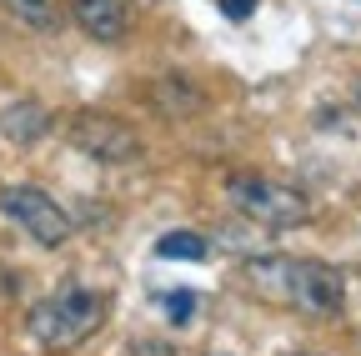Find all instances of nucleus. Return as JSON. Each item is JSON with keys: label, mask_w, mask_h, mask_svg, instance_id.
I'll list each match as a JSON object with an SVG mask.
<instances>
[{"label": "nucleus", "mask_w": 361, "mask_h": 356, "mask_svg": "<svg viewBox=\"0 0 361 356\" xmlns=\"http://www.w3.org/2000/svg\"><path fill=\"white\" fill-rule=\"evenodd\" d=\"M246 281L286 311L301 317H341L346 281L326 261H296V256H256L246 261Z\"/></svg>", "instance_id": "nucleus-1"}, {"label": "nucleus", "mask_w": 361, "mask_h": 356, "mask_svg": "<svg viewBox=\"0 0 361 356\" xmlns=\"http://www.w3.org/2000/svg\"><path fill=\"white\" fill-rule=\"evenodd\" d=\"M106 321V296L101 291H61L51 301H40L30 311V336L45 346V351H75L80 341H90Z\"/></svg>", "instance_id": "nucleus-2"}, {"label": "nucleus", "mask_w": 361, "mask_h": 356, "mask_svg": "<svg viewBox=\"0 0 361 356\" xmlns=\"http://www.w3.org/2000/svg\"><path fill=\"white\" fill-rule=\"evenodd\" d=\"M231 201L261 221L271 231H286V226H301L311 216V201L296 191V186H281V181H266V176H236L231 181Z\"/></svg>", "instance_id": "nucleus-3"}, {"label": "nucleus", "mask_w": 361, "mask_h": 356, "mask_svg": "<svg viewBox=\"0 0 361 356\" xmlns=\"http://www.w3.org/2000/svg\"><path fill=\"white\" fill-rule=\"evenodd\" d=\"M0 211L16 216V226H25L40 246H61L71 236V216L40 186H0Z\"/></svg>", "instance_id": "nucleus-4"}, {"label": "nucleus", "mask_w": 361, "mask_h": 356, "mask_svg": "<svg viewBox=\"0 0 361 356\" xmlns=\"http://www.w3.org/2000/svg\"><path fill=\"white\" fill-rule=\"evenodd\" d=\"M71 146L85 151V156H96V161H116V166L141 156V136H135L126 121L101 116V111H80L71 121Z\"/></svg>", "instance_id": "nucleus-5"}, {"label": "nucleus", "mask_w": 361, "mask_h": 356, "mask_svg": "<svg viewBox=\"0 0 361 356\" xmlns=\"http://www.w3.org/2000/svg\"><path fill=\"white\" fill-rule=\"evenodd\" d=\"M71 16L85 35L96 40H121L130 25V0H71Z\"/></svg>", "instance_id": "nucleus-6"}, {"label": "nucleus", "mask_w": 361, "mask_h": 356, "mask_svg": "<svg viewBox=\"0 0 361 356\" xmlns=\"http://www.w3.org/2000/svg\"><path fill=\"white\" fill-rule=\"evenodd\" d=\"M45 125H51V116H45L35 101H11V106H6V116H0V130H6L16 146L40 141V136H45Z\"/></svg>", "instance_id": "nucleus-7"}, {"label": "nucleus", "mask_w": 361, "mask_h": 356, "mask_svg": "<svg viewBox=\"0 0 361 356\" xmlns=\"http://www.w3.org/2000/svg\"><path fill=\"white\" fill-rule=\"evenodd\" d=\"M16 20H25L30 30H61V6L56 0H0Z\"/></svg>", "instance_id": "nucleus-8"}, {"label": "nucleus", "mask_w": 361, "mask_h": 356, "mask_svg": "<svg viewBox=\"0 0 361 356\" xmlns=\"http://www.w3.org/2000/svg\"><path fill=\"white\" fill-rule=\"evenodd\" d=\"M156 101H161V111H166V116H191V111H201V106H206V96H201V91H191L186 80H161V85H156Z\"/></svg>", "instance_id": "nucleus-9"}, {"label": "nucleus", "mask_w": 361, "mask_h": 356, "mask_svg": "<svg viewBox=\"0 0 361 356\" xmlns=\"http://www.w3.org/2000/svg\"><path fill=\"white\" fill-rule=\"evenodd\" d=\"M156 256H166V261H201L206 256V241L196 231H171V236L156 241Z\"/></svg>", "instance_id": "nucleus-10"}, {"label": "nucleus", "mask_w": 361, "mask_h": 356, "mask_svg": "<svg viewBox=\"0 0 361 356\" xmlns=\"http://www.w3.org/2000/svg\"><path fill=\"white\" fill-rule=\"evenodd\" d=\"M191 311H196V291H166V317H171L176 326H186Z\"/></svg>", "instance_id": "nucleus-11"}, {"label": "nucleus", "mask_w": 361, "mask_h": 356, "mask_svg": "<svg viewBox=\"0 0 361 356\" xmlns=\"http://www.w3.org/2000/svg\"><path fill=\"white\" fill-rule=\"evenodd\" d=\"M251 11H256V0H221V16L226 20H246Z\"/></svg>", "instance_id": "nucleus-12"}, {"label": "nucleus", "mask_w": 361, "mask_h": 356, "mask_svg": "<svg viewBox=\"0 0 361 356\" xmlns=\"http://www.w3.org/2000/svg\"><path fill=\"white\" fill-rule=\"evenodd\" d=\"M356 106H361V91H356Z\"/></svg>", "instance_id": "nucleus-13"}]
</instances>
